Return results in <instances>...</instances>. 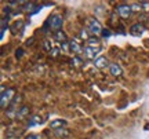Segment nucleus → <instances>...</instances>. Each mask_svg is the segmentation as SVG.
Instances as JSON below:
<instances>
[{
  "label": "nucleus",
  "instance_id": "14",
  "mask_svg": "<svg viewBox=\"0 0 149 139\" xmlns=\"http://www.w3.org/2000/svg\"><path fill=\"white\" fill-rule=\"evenodd\" d=\"M54 37H55V40L59 41V43H65V41H66V35H65V32H62V30H58V32L54 33Z\"/></svg>",
  "mask_w": 149,
  "mask_h": 139
},
{
  "label": "nucleus",
  "instance_id": "24",
  "mask_svg": "<svg viewBox=\"0 0 149 139\" xmlns=\"http://www.w3.org/2000/svg\"><path fill=\"white\" fill-rule=\"evenodd\" d=\"M22 55H24V51L19 48V51H17V53H15V57H17V58H21Z\"/></svg>",
  "mask_w": 149,
  "mask_h": 139
},
{
  "label": "nucleus",
  "instance_id": "21",
  "mask_svg": "<svg viewBox=\"0 0 149 139\" xmlns=\"http://www.w3.org/2000/svg\"><path fill=\"white\" fill-rule=\"evenodd\" d=\"M72 65H80V58L79 57H74V58L72 59Z\"/></svg>",
  "mask_w": 149,
  "mask_h": 139
},
{
  "label": "nucleus",
  "instance_id": "25",
  "mask_svg": "<svg viewBox=\"0 0 149 139\" xmlns=\"http://www.w3.org/2000/svg\"><path fill=\"white\" fill-rule=\"evenodd\" d=\"M102 35H104V36H111V32H109V30H105V29H104Z\"/></svg>",
  "mask_w": 149,
  "mask_h": 139
},
{
  "label": "nucleus",
  "instance_id": "13",
  "mask_svg": "<svg viewBox=\"0 0 149 139\" xmlns=\"http://www.w3.org/2000/svg\"><path fill=\"white\" fill-rule=\"evenodd\" d=\"M42 8V6H35L33 3H26V4L24 6V10L25 11H29V12H36V11H39Z\"/></svg>",
  "mask_w": 149,
  "mask_h": 139
},
{
  "label": "nucleus",
  "instance_id": "8",
  "mask_svg": "<svg viewBox=\"0 0 149 139\" xmlns=\"http://www.w3.org/2000/svg\"><path fill=\"white\" fill-rule=\"evenodd\" d=\"M87 47L95 48V50H101V41H100V39L97 37V36L90 37L88 39V41H87Z\"/></svg>",
  "mask_w": 149,
  "mask_h": 139
},
{
  "label": "nucleus",
  "instance_id": "17",
  "mask_svg": "<svg viewBox=\"0 0 149 139\" xmlns=\"http://www.w3.org/2000/svg\"><path fill=\"white\" fill-rule=\"evenodd\" d=\"M55 135L59 136V138H61V136H69V132L65 128H61V129H57V131H55Z\"/></svg>",
  "mask_w": 149,
  "mask_h": 139
},
{
  "label": "nucleus",
  "instance_id": "11",
  "mask_svg": "<svg viewBox=\"0 0 149 139\" xmlns=\"http://www.w3.org/2000/svg\"><path fill=\"white\" fill-rule=\"evenodd\" d=\"M69 44H70V50H72V51H73V53L76 54V55H77V57H79L80 54H81L83 51H84V50L81 48V46H80V44L77 43L76 40H70Z\"/></svg>",
  "mask_w": 149,
  "mask_h": 139
},
{
  "label": "nucleus",
  "instance_id": "16",
  "mask_svg": "<svg viewBox=\"0 0 149 139\" xmlns=\"http://www.w3.org/2000/svg\"><path fill=\"white\" fill-rule=\"evenodd\" d=\"M22 26H24V22H22V21L15 22V24L13 25V29H11L13 35H17V33H18V30H21V29H22Z\"/></svg>",
  "mask_w": 149,
  "mask_h": 139
},
{
  "label": "nucleus",
  "instance_id": "4",
  "mask_svg": "<svg viewBox=\"0 0 149 139\" xmlns=\"http://www.w3.org/2000/svg\"><path fill=\"white\" fill-rule=\"evenodd\" d=\"M116 11H117V14L122 17V18H124V19L130 18V17H131V14H133L131 6H128V4H120V6H117V7H116Z\"/></svg>",
  "mask_w": 149,
  "mask_h": 139
},
{
  "label": "nucleus",
  "instance_id": "2",
  "mask_svg": "<svg viewBox=\"0 0 149 139\" xmlns=\"http://www.w3.org/2000/svg\"><path fill=\"white\" fill-rule=\"evenodd\" d=\"M62 24H64V19H62V17L58 15V14H55V15H51L48 18V21L46 25H48V28L54 30V32H58L61 30V28H62Z\"/></svg>",
  "mask_w": 149,
  "mask_h": 139
},
{
  "label": "nucleus",
  "instance_id": "3",
  "mask_svg": "<svg viewBox=\"0 0 149 139\" xmlns=\"http://www.w3.org/2000/svg\"><path fill=\"white\" fill-rule=\"evenodd\" d=\"M14 92H15L14 88H7V90H3V92H1V98H0V106L3 107V109L7 107V106H10L11 99L14 98Z\"/></svg>",
  "mask_w": 149,
  "mask_h": 139
},
{
  "label": "nucleus",
  "instance_id": "9",
  "mask_svg": "<svg viewBox=\"0 0 149 139\" xmlns=\"http://www.w3.org/2000/svg\"><path fill=\"white\" fill-rule=\"evenodd\" d=\"M101 50H95V48H91V47H84V55L88 59H95L97 58V54L100 53Z\"/></svg>",
  "mask_w": 149,
  "mask_h": 139
},
{
  "label": "nucleus",
  "instance_id": "18",
  "mask_svg": "<svg viewBox=\"0 0 149 139\" xmlns=\"http://www.w3.org/2000/svg\"><path fill=\"white\" fill-rule=\"evenodd\" d=\"M80 37L83 39V40H86V41H88V30L87 29H81V32H80Z\"/></svg>",
  "mask_w": 149,
  "mask_h": 139
},
{
  "label": "nucleus",
  "instance_id": "26",
  "mask_svg": "<svg viewBox=\"0 0 149 139\" xmlns=\"http://www.w3.org/2000/svg\"><path fill=\"white\" fill-rule=\"evenodd\" d=\"M148 19H149V15H148Z\"/></svg>",
  "mask_w": 149,
  "mask_h": 139
},
{
  "label": "nucleus",
  "instance_id": "1",
  "mask_svg": "<svg viewBox=\"0 0 149 139\" xmlns=\"http://www.w3.org/2000/svg\"><path fill=\"white\" fill-rule=\"evenodd\" d=\"M86 26H87V30L88 33H91L93 36H98V35H101L104 32V28H102L101 22L98 21L97 18H88L87 21H86Z\"/></svg>",
  "mask_w": 149,
  "mask_h": 139
},
{
  "label": "nucleus",
  "instance_id": "23",
  "mask_svg": "<svg viewBox=\"0 0 149 139\" xmlns=\"http://www.w3.org/2000/svg\"><path fill=\"white\" fill-rule=\"evenodd\" d=\"M25 139H40V138H39L37 135H35V134H31V135H28Z\"/></svg>",
  "mask_w": 149,
  "mask_h": 139
},
{
  "label": "nucleus",
  "instance_id": "20",
  "mask_svg": "<svg viewBox=\"0 0 149 139\" xmlns=\"http://www.w3.org/2000/svg\"><path fill=\"white\" fill-rule=\"evenodd\" d=\"M69 48H70V44L68 43V41H65V43L61 44V50H64V51H69Z\"/></svg>",
  "mask_w": 149,
  "mask_h": 139
},
{
  "label": "nucleus",
  "instance_id": "19",
  "mask_svg": "<svg viewBox=\"0 0 149 139\" xmlns=\"http://www.w3.org/2000/svg\"><path fill=\"white\" fill-rule=\"evenodd\" d=\"M131 10H133V12H139V11L142 10V6H141V3H135V4H131Z\"/></svg>",
  "mask_w": 149,
  "mask_h": 139
},
{
  "label": "nucleus",
  "instance_id": "5",
  "mask_svg": "<svg viewBox=\"0 0 149 139\" xmlns=\"http://www.w3.org/2000/svg\"><path fill=\"white\" fill-rule=\"evenodd\" d=\"M144 30H145V28L142 24H134L133 26L130 28V33L133 36H141L144 33Z\"/></svg>",
  "mask_w": 149,
  "mask_h": 139
},
{
  "label": "nucleus",
  "instance_id": "10",
  "mask_svg": "<svg viewBox=\"0 0 149 139\" xmlns=\"http://www.w3.org/2000/svg\"><path fill=\"white\" fill-rule=\"evenodd\" d=\"M109 72H111L112 76H116V77H120V76L123 75L122 68H120L117 64H111L109 65Z\"/></svg>",
  "mask_w": 149,
  "mask_h": 139
},
{
  "label": "nucleus",
  "instance_id": "15",
  "mask_svg": "<svg viewBox=\"0 0 149 139\" xmlns=\"http://www.w3.org/2000/svg\"><path fill=\"white\" fill-rule=\"evenodd\" d=\"M43 123H44V117H40V116H32L29 118V125H36V124Z\"/></svg>",
  "mask_w": 149,
  "mask_h": 139
},
{
  "label": "nucleus",
  "instance_id": "7",
  "mask_svg": "<svg viewBox=\"0 0 149 139\" xmlns=\"http://www.w3.org/2000/svg\"><path fill=\"white\" fill-rule=\"evenodd\" d=\"M93 62L95 65V68H98V69H104V68H107L109 65V62H108V59L105 57H97Z\"/></svg>",
  "mask_w": 149,
  "mask_h": 139
},
{
  "label": "nucleus",
  "instance_id": "22",
  "mask_svg": "<svg viewBox=\"0 0 149 139\" xmlns=\"http://www.w3.org/2000/svg\"><path fill=\"white\" fill-rule=\"evenodd\" d=\"M44 47H46V50H48V51H51L53 50V47H51V44H50V41H44Z\"/></svg>",
  "mask_w": 149,
  "mask_h": 139
},
{
  "label": "nucleus",
  "instance_id": "12",
  "mask_svg": "<svg viewBox=\"0 0 149 139\" xmlns=\"http://www.w3.org/2000/svg\"><path fill=\"white\" fill-rule=\"evenodd\" d=\"M26 116H29V107H28V106H21V107H19V110L17 112L15 117L18 118V120H24Z\"/></svg>",
  "mask_w": 149,
  "mask_h": 139
},
{
  "label": "nucleus",
  "instance_id": "6",
  "mask_svg": "<svg viewBox=\"0 0 149 139\" xmlns=\"http://www.w3.org/2000/svg\"><path fill=\"white\" fill-rule=\"evenodd\" d=\"M66 127V121L62 120V118H57V120H53L51 123H50V128L51 129H61V128H65Z\"/></svg>",
  "mask_w": 149,
  "mask_h": 139
}]
</instances>
